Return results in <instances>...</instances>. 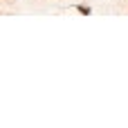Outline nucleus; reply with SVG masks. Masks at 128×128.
Listing matches in <instances>:
<instances>
[{
    "instance_id": "nucleus-1",
    "label": "nucleus",
    "mask_w": 128,
    "mask_h": 128,
    "mask_svg": "<svg viewBox=\"0 0 128 128\" xmlns=\"http://www.w3.org/2000/svg\"><path fill=\"white\" fill-rule=\"evenodd\" d=\"M74 9H76L81 16H90V14H92V7H90V4H74Z\"/></svg>"
}]
</instances>
